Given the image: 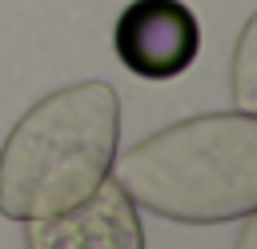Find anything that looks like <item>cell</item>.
<instances>
[{"mask_svg": "<svg viewBox=\"0 0 257 249\" xmlns=\"http://www.w3.org/2000/svg\"><path fill=\"white\" fill-rule=\"evenodd\" d=\"M108 173L133 205L165 221L221 225L253 217L257 112L233 108L185 116L112 157Z\"/></svg>", "mask_w": 257, "mask_h": 249, "instance_id": "1", "label": "cell"}, {"mask_svg": "<svg viewBox=\"0 0 257 249\" xmlns=\"http://www.w3.org/2000/svg\"><path fill=\"white\" fill-rule=\"evenodd\" d=\"M116 60L141 80L181 76L201 48V24L181 0H133L112 28Z\"/></svg>", "mask_w": 257, "mask_h": 249, "instance_id": "3", "label": "cell"}, {"mask_svg": "<svg viewBox=\"0 0 257 249\" xmlns=\"http://www.w3.org/2000/svg\"><path fill=\"white\" fill-rule=\"evenodd\" d=\"M116 145L120 96L112 84L80 80L40 96L0 145V213L32 221L80 205L108 177Z\"/></svg>", "mask_w": 257, "mask_h": 249, "instance_id": "2", "label": "cell"}, {"mask_svg": "<svg viewBox=\"0 0 257 249\" xmlns=\"http://www.w3.org/2000/svg\"><path fill=\"white\" fill-rule=\"evenodd\" d=\"M237 249H253V217H241V237H237Z\"/></svg>", "mask_w": 257, "mask_h": 249, "instance_id": "6", "label": "cell"}, {"mask_svg": "<svg viewBox=\"0 0 257 249\" xmlns=\"http://www.w3.org/2000/svg\"><path fill=\"white\" fill-rule=\"evenodd\" d=\"M28 249H145L137 205L116 181H100L80 205L24 221Z\"/></svg>", "mask_w": 257, "mask_h": 249, "instance_id": "4", "label": "cell"}, {"mask_svg": "<svg viewBox=\"0 0 257 249\" xmlns=\"http://www.w3.org/2000/svg\"><path fill=\"white\" fill-rule=\"evenodd\" d=\"M233 100L241 112H257V16L245 20L233 52Z\"/></svg>", "mask_w": 257, "mask_h": 249, "instance_id": "5", "label": "cell"}]
</instances>
